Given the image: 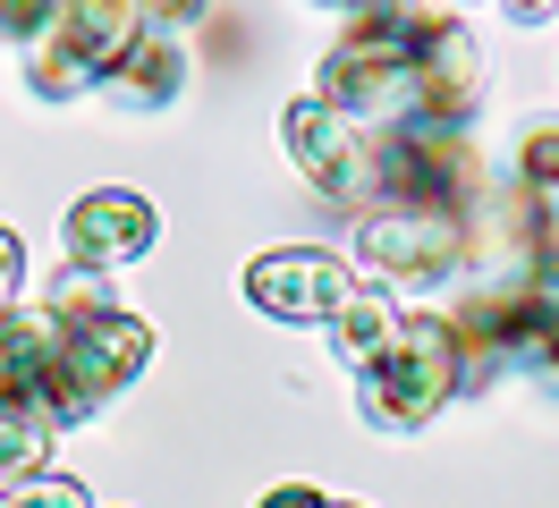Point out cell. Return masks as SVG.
<instances>
[{
  "label": "cell",
  "mask_w": 559,
  "mask_h": 508,
  "mask_svg": "<svg viewBox=\"0 0 559 508\" xmlns=\"http://www.w3.org/2000/svg\"><path fill=\"white\" fill-rule=\"evenodd\" d=\"M51 440H60V424L35 399H0V483H35Z\"/></svg>",
  "instance_id": "obj_14"
},
{
  "label": "cell",
  "mask_w": 559,
  "mask_h": 508,
  "mask_svg": "<svg viewBox=\"0 0 559 508\" xmlns=\"http://www.w3.org/2000/svg\"><path fill=\"white\" fill-rule=\"evenodd\" d=\"M509 187L534 203H559V119H534L518 135V169H509Z\"/></svg>",
  "instance_id": "obj_15"
},
{
  "label": "cell",
  "mask_w": 559,
  "mask_h": 508,
  "mask_svg": "<svg viewBox=\"0 0 559 508\" xmlns=\"http://www.w3.org/2000/svg\"><path fill=\"white\" fill-rule=\"evenodd\" d=\"M17 297H26V246H17V229H0V322L17 314Z\"/></svg>",
  "instance_id": "obj_18"
},
{
  "label": "cell",
  "mask_w": 559,
  "mask_h": 508,
  "mask_svg": "<svg viewBox=\"0 0 559 508\" xmlns=\"http://www.w3.org/2000/svg\"><path fill=\"white\" fill-rule=\"evenodd\" d=\"M475 110H484V51H475V34H466V17L424 9V26H416V128L466 135Z\"/></svg>",
  "instance_id": "obj_7"
},
{
  "label": "cell",
  "mask_w": 559,
  "mask_h": 508,
  "mask_svg": "<svg viewBox=\"0 0 559 508\" xmlns=\"http://www.w3.org/2000/svg\"><path fill=\"white\" fill-rule=\"evenodd\" d=\"M416 26L424 9H356L340 26V43L322 51L314 102L340 110L356 135L416 128Z\"/></svg>",
  "instance_id": "obj_2"
},
{
  "label": "cell",
  "mask_w": 559,
  "mask_h": 508,
  "mask_svg": "<svg viewBox=\"0 0 559 508\" xmlns=\"http://www.w3.org/2000/svg\"><path fill=\"white\" fill-rule=\"evenodd\" d=\"M0 508H94L76 474H35V483H0Z\"/></svg>",
  "instance_id": "obj_17"
},
{
  "label": "cell",
  "mask_w": 559,
  "mask_h": 508,
  "mask_svg": "<svg viewBox=\"0 0 559 508\" xmlns=\"http://www.w3.org/2000/svg\"><path fill=\"white\" fill-rule=\"evenodd\" d=\"M450 399H457V347L441 331V314H399V339L373 365H356V415L373 433H424Z\"/></svg>",
  "instance_id": "obj_5"
},
{
  "label": "cell",
  "mask_w": 559,
  "mask_h": 508,
  "mask_svg": "<svg viewBox=\"0 0 559 508\" xmlns=\"http://www.w3.org/2000/svg\"><path fill=\"white\" fill-rule=\"evenodd\" d=\"M348 288H356L348 255H322V246H272V255L246 263V305L272 314V322H297V331H314V322L331 331Z\"/></svg>",
  "instance_id": "obj_9"
},
{
  "label": "cell",
  "mask_w": 559,
  "mask_h": 508,
  "mask_svg": "<svg viewBox=\"0 0 559 508\" xmlns=\"http://www.w3.org/2000/svg\"><path fill=\"white\" fill-rule=\"evenodd\" d=\"M356 263L373 271V288H450L466 280V229L441 212L373 203V212H356Z\"/></svg>",
  "instance_id": "obj_6"
},
{
  "label": "cell",
  "mask_w": 559,
  "mask_h": 508,
  "mask_svg": "<svg viewBox=\"0 0 559 508\" xmlns=\"http://www.w3.org/2000/svg\"><path fill=\"white\" fill-rule=\"evenodd\" d=\"M178 85H187V51H178V34L162 9H144V34L128 43V60L110 68L103 94L119 102V110H162V102H178Z\"/></svg>",
  "instance_id": "obj_11"
},
{
  "label": "cell",
  "mask_w": 559,
  "mask_h": 508,
  "mask_svg": "<svg viewBox=\"0 0 559 508\" xmlns=\"http://www.w3.org/2000/svg\"><path fill=\"white\" fill-rule=\"evenodd\" d=\"M43 356H51V314L43 305H17L0 322V399H35Z\"/></svg>",
  "instance_id": "obj_13"
},
{
  "label": "cell",
  "mask_w": 559,
  "mask_h": 508,
  "mask_svg": "<svg viewBox=\"0 0 559 508\" xmlns=\"http://www.w3.org/2000/svg\"><path fill=\"white\" fill-rule=\"evenodd\" d=\"M441 331L457 347V390H484L500 373H534L559 390V288L543 280H466Z\"/></svg>",
  "instance_id": "obj_1"
},
{
  "label": "cell",
  "mask_w": 559,
  "mask_h": 508,
  "mask_svg": "<svg viewBox=\"0 0 559 508\" xmlns=\"http://www.w3.org/2000/svg\"><path fill=\"white\" fill-rule=\"evenodd\" d=\"M390 339H399V297H390V288H373V280H365V288H348V305L331 314V347L348 356V373L373 365Z\"/></svg>",
  "instance_id": "obj_12"
},
{
  "label": "cell",
  "mask_w": 559,
  "mask_h": 508,
  "mask_svg": "<svg viewBox=\"0 0 559 508\" xmlns=\"http://www.w3.org/2000/svg\"><path fill=\"white\" fill-rule=\"evenodd\" d=\"M254 508H322V492L314 483H280V492H263Z\"/></svg>",
  "instance_id": "obj_19"
},
{
  "label": "cell",
  "mask_w": 559,
  "mask_h": 508,
  "mask_svg": "<svg viewBox=\"0 0 559 508\" xmlns=\"http://www.w3.org/2000/svg\"><path fill=\"white\" fill-rule=\"evenodd\" d=\"M110 271H85V263H69V271H51V288H43V314L51 322H94V314H110Z\"/></svg>",
  "instance_id": "obj_16"
},
{
  "label": "cell",
  "mask_w": 559,
  "mask_h": 508,
  "mask_svg": "<svg viewBox=\"0 0 559 508\" xmlns=\"http://www.w3.org/2000/svg\"><path fill=\"white\" fill-rule=\"evenodd\" d=\"M144 365H153V322H136L128 305H110L94 322H51V356H43L35 406L51 424H94Z\"/></svg>",
  "instance_id": "obj_4"
},
{
  "label": "cell",
  "mask_w": 559,
  "mask_h": 508,
  "mask_svg": "<svg viewBox=\"0 0 559 508\" xmlns=\"http://www.w3.org/2000/svg\"><path fill=\"white\" fill-rule=\"evenodd\" d=\"M0 34L26 43V94L43 102H85L110 85V68L128 60L144 34L136 0H51V9H0Z\"/></svg>",
  "instance_id": "obj_3"
},
{
  "label": "cell",
  "mask_w": 559,
  "mask_h": 508,
  "mask_svg": "<svg viewBox=\"0 0 559 508\" xmlns=\"http://www.w3.org/2000/svg\"><path fill=\"white\" fill-rule=\"evenodd\" d=\"M322 508H356V500H322Z\"/></svg>",
  "instance_id": "obj_20"
},
{
  "label": "cell",
  "mask_w": 559,
  "mask_h": 508,
  "mask_svg": "<svg viewBox=\"0 0 559 508\" xmlns=\"http://www.w3.org/2000/svg\"><path fill=\"white\" fill-rule=\"evenodd\" d=\"M60 237H69V263L119 271V263H144V255H153L162 221H153V203H144L136 187H85V196L69 203Z\"/></svg>",
  "instance_id": "obj_10"
},
{
  "label": "cell",
  "mask_w": 559,
  "mask_h": 508,
  "mask_svg": "<svg viewBox=\"0 0 559 508\" xmlns=\"http://www.w3.org/2000/svg\"><path fill=\"white\" fill-rule=\"evenodd\" d=\"M280 144H288V162L306 169L314 196L348 203V212H373V144H365L340 110H322L314 94H297L280 110Z\"/></svg>",
  "instance_id": "obj_8"
}]
</instances>
